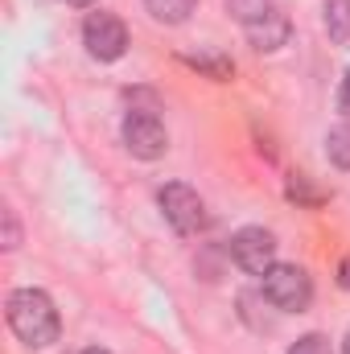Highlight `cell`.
I'll list each match as a JSON object with an SVG mask.
<instances>
[{
	"instance_id": "obj_8",
	"label": "cell",
	"mask_w": 350,
	"mask_h": 354,
	"mask_svg": "<svg viewBox=\"0 0 350 354\" xmlns=\"http://www.w3.org/2000/svg\"><path fill=\"white\" fill-rule=\"evenodd\" d=\"M326 29L338 46L350 41V0H330L326 4Z\"/></svg>"
},
{
	"instance_id": "obj_7",
	"label": "cell",
	"mask_w": 350,
	"mask_h": 354,
	"mask_svg": "<svg viewBox=\"0 0 350 354\" xmlns=\"http://www.w3.org/2000/svg\"><path fill=\"white\" fill-rule=\"evenodd\" d=\"M248 29V41L260 50V54H272V50H280L284 41H288V33H293V25H288V17L272 4L268 12H264L260 21H252V25H243Z\"/></svg>"
},
{
	"instance_id": "obj_2",
	"label": "cell",
	"mask_w": 350,
	"mask_h": 354,
	"mask_svg": "<svg viewBox=\"0 0 350 354\" xmlns=\"http://www.w3.org/2000/svg\"><path fill=\"white\" fill-rule=\"evenodd\" d=\"M264 297L284 313H301L313 301V280L297 264H272L264 272Z\"/></svg>"
},
{
	"instance_id": "obj_17",
	"label": "cell",
	"mask_w": 350,
	"mask_h": 354,
	"mask_svg": "<svg viewBox=\"0 0 350 354\" xmlns=\"http://www.w3.org/2000/svg\"><path fill=\"white\" fill-rule=\"evenodd\" d=\"M66 4H79V8H83V4H91V0H66Z\"/></svg>"
},
{
	"instance_id": "obj_6",
	"label": "cell",
	"mask_w": 350,
	"mask_h": 354,
	"mask_svg": "<svg viewBox=\"0 0 350 354\" xmlns=\"http://www.w3.org/2000/svg\"><path fill=\"white\" fill-rule=\"evenodd\" d=\"M231 260L252 272V276H264L268 268L276 264V235L264 231V227H243L231 235Z\"/></svg>"
},
{
	"instance_id": "obj_5",
	"label": "cell",
	"mask_w": 350,
	"mask_h": 354,
	"mask_svg": "<svg viewBox=\"0 0 350 354\" xmlns=\"http://www.w3.org/2000/svg\"><path fill=\"white\" fill-rule=\"evenodd\" d=\"M83 46H87L91 58L116 62L128 50V29H124V21L116 12H91L87 21H83Z\"/></svg>"
},
{
	"instance_id": "obj_14",
	"label": "cell",
	"mask_w": 350,
	"mask_h": 354,
	"mask_svg": "<svg viewBox=\"0 0 350 354\" xmlns=\"http://www.w3.org/2000/svg\"><path fill=\"white\" fill-rule=\"evenodd\" d=\"M338 111L350 120V71H347V79H342V87H338Z\"/></svg>"
},
{
	"instance_id": "obj_15",
	"label": "cell",
	"mask_w": 350,
	"mask_h": 354,
	"mask_svg": "<svg viewBox=\"0 0 350 354\" xmlns=\"http://www.w3.org/2000/svg\"><path fill=\"white\" fill-rule=\"evenodd\" d=\"M338 280H342V288H350V260L338 264Z\"/></svg>"
},
{
	"instance_id": "obj_10",
	"label": "cell",
	"mask_w": 350,
	"mask_h": 354,
	"mask_svg": "<svg viewBox=\"0 0 350 354\" xmlns=\"http://www.w3.org/2000/svg\"><path fill=\"white\" fill-rule=\"evenodd\" d=\"M326 157H330L338 169H350V124L330 128V136H326Z\"/></svg>"
},
{
	"instance_id": "obj_12",
	"label": "cell",
	"mask_w": 350,
	"mask_h": 354,
	"mask_svg": "<svg viewBox=\"0 0 350 354\" xmlns=\"http://www.w3.org/2000/svg\"><path fill=\"white\" fill-rule=\"evenodd\" d=\"M288 354H334V346H330L326 334H305V338H297L288 346Z\"/></svg>"
},
{
	"instance_id": "obj_11",
	"label": "cell",
	"mask_w": 350,
	"mask_h": 354,
	"mask_svg": "<svg viewBox=\"0 0 350 354\" xmlns=\"http://www.w3.org/2000/svg\"><path fill=\"white\" fill-rule=\"evenodd\" d=\"M223 4H227V12H231V17H239L243 25L260 21L264 12L272 8V0H223Z\"/></svg>"
},
{
	"instance_id": "obj_18",
	"label": "cell",
	"mask_w": 350,
	"mask_h": 354,
	"mask_svg": "<svg viewBox=\"0 0 350 354\" xmlns=\"http://www.w3.org/2000/svg\"><path fill=\"white\" fill-rule=\"evenodd\" d=\"M342 346H347V354H350V330H347V342H342Z\"/></svg>"
},
{
	"instance_id": "obj_1",
	"label": "cell",
	"mask_w": 350,
	"mask_h": 354,
	"mask_svg": "<svg viewBox=\"0 0 350 354\" xmlns=\"http://www.w3.org/2000/svg\"><path fill=\"white\" fill-rule=\"evenodd\" d=\"M4 313H8L12 334L25 346H50V342H58V330H62L58 326V309H54V301L42 288H17V292H8Z\"/></svg>"
},
{
	"instance_id": "obj_13",
	"label": "cell",
	"mask_w": 350,
	"mask_h": 354,
	"mask_svg": "<svg viewBox=\"0 0 350 354\" xmlns=\"http://www.w3.org/2000/svg\"><path fill=\"white\" fill-rule=\"evenodd\" d=\"M185 62H190V66H198V71H206L210 79H231V71H235L227 58H206V54H202V58H185Z\"/></svg>"
},
{
	"instance_id": "obj_4",
	"label": "cell",
	"mask_w": 350,
	"mask_h": 354,
	"mask_svg": "<svg viewBox=\"0 0 350 354\" xmlns=\"http://www.w3.org/2000/svg\"><path fill=\"white\" fill-rule=\"evenodd\" d=\"M157 202H161V214H165V223H169L174 231H181V235L206 231V206H202V198H198L190 185L169 181V185L157 194Z\"/></svg>"
},
{
	"instance_id": "obj_16",
	"label": "cell",
	"mask_w": 350,
	"mask_h": 354,
	"mask_svg": "<svg viewBox=\"0 0 350 354\" xmlns=\"http://www.w3.org/2000/svg\"><path fill=\"white\" fill-rule=\"evenodd\" d=\"M83 354H107V351H99V346H91V351H83Z\"/></svg>"
},
{
	"instance_id": "obj_3",
	"label": "cell",
	"mask_w": 350,
	"mask_h": 354,
	"mask_svg": "<svg viewBox=\"0 0 350 354\" xmlns=\"http://www.w3.org/2000/svg\"><path fill=\"white\" fill-rule=\"evenodd\" d=\"M124 145H128L132 157L157 161V157H165V149H169V132H165V124L157 120V111L132 107V111L124 115Z\"/></svg>"
},
{
	"instance_id": "obj_9",
	"label": "cell",
	"mask_w": 350,
	"mask_h": 354,
	"mask_svg": "<svg viewBox=\"0 0 350 354\" xmlns=\"http://www.w3.org/2000/svg\"><path fill=\"white\" fill-rule=\"evenodd\" d=\"M194 4H198V0H145V8H149L161 25H177V21H185V17L194 12Z\"/></svg>"
}]
</instances>
